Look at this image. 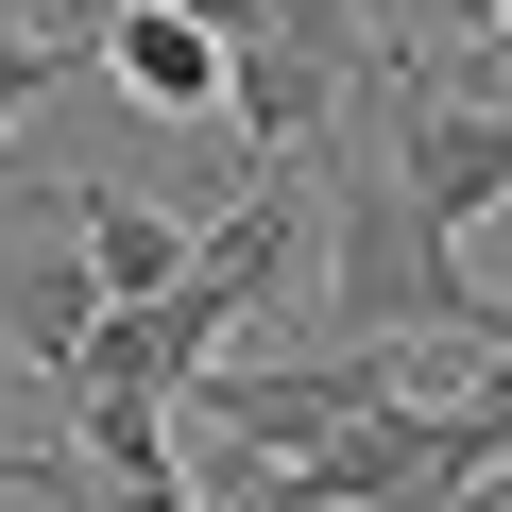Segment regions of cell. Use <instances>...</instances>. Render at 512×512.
Returning <instances> with one entry per match:
<instances>
[{
	"instance_id": "cell-1",
	"label": "cell",
	"mask_w": 512,
	"mask_h": 512,
	"mask_svg": "<svg viewBox=\"0 0 512 512\" xmlns=\"http://www.w3.org/2000/svg\"><path fill=\"white\" fill-rule=\"evenodd\" d=\"M325 308H342V342H495V274L393 188L376 120H342V154H325Z\"/></svg>"
},
{
	"instance_id": "cell-2",
	"label": "cell",
	"mask_w": 512,
	"mask_h": 512,
	"mask_svg": "<svg viewBox=\"0 0 512 512\" xmlns=\"http://www.w3.org/2000/svg\"><path fill=\"white\" fill-rule=\"evenodd\" d=\"M495 478H512V444H495L478 410H376V427H342V444H308V461L205 478V512H461V495H495Z\"/></svg>"
},
{
	"instance_id": "cell-3",
	"label": "cell",
	"mask_w": 512,
	"mask_h": 512,
	"mask_svg": "<svg viewBox=\"0 0 512 512\" xmlns=\"http://www.w3.org/2000/svg\"><path fill=\"white\" fill-rule=\"evenodd\" d=\"M359 120H376L393 188H410L461 256H478V222H512V103H478L461 69H410V52H393V69L359 86Z\"/></svg>"
},
{
	"instance_id": "cell-4",
	"label": "cell",
	"mask_w": 512,
	"mask_h": 512,
	"mask_svg": "<svg viewBox=\"0 0 512 512\" xmlns=\"http://www.w3.org/2000/svg\"><path fill=\"white\" fill-rule=\"evenodd\" d=\"M103 86L137 103V120H239V52L188 18V0H120V18H103Z\"/></svg>"
},
{
	"instance_id": "cell-5",
	"label": "cell",
	"mask_w": 512,
	"mask_h": 512,
	"mask_svg": "<svg viewBox=\"0 0 512 512\" xmlns=\"http://www.w3.org/2000/svg\"><path fill=\"white\" fill-rule=\"evenodd\" d=\"M291 274H308V188L274 171V188H256V205H222V222H205V256H188V308H205V325L239 342V325L274 308Z\"/></svg>"
},
{
	"instance_id": "cell-6",
	"label": "cell",
	"mask_w": 512,
	"mask_h": 512,
	"mask_svg": "<svg viewBox=\"0 0 512 512\" xmlns=\"http://www.w3.org/2000/svg\"><path fill=\"white\" fill-rule=\"evenodd\" d=\"M52 222L86 239V274H103L120 308L188 291V256H205V222H171V205H137V188H103V171H52Z\"/></svg>"
},
{
	"instance_id": "cell-7",
	"label": "cell",
	"mask_w": 512,
	"mask_h": 512,
	"mask_svg": "<svg viewBox=\"0 0 512 512\" xmlns=\"http://www.w3.org/2000/svg\"><path fill=\"white\" fill-rule=\"evenodd\" d=\"M103 308H120V291L86 274V239H35V256H0V342H18V359H35L52 393L86 376V342H103Z\"/></svg>"
},
{
	"instance_id": "cell-8",
	"label": "cell",
	"mask_w": 512,
	"mask_h": 512,
	"mask_svg": "<svg viewBox=\"0 0 512 512\" xmlns=\"http://www.w3.org/2000/svg\"><path fill=\"white\" fill-rule=\"evenodd\" d=\"M69 69H103V18H18V0H0V137H18Z\"/></svg>"
},
{
	"instance_id": "cell-9",
	"label": "cell",
	"mask_w": 512,
	"mask_h": 512,
	"mask_svg": "<svg viewBox=\"0 0 512 512\" xmlns=\"http://www.w3.org/2000/svg\"><path fill=\"white\" fill-rule=\"evenodd\" d=\"M393 35H444V52H478V35H512V0H393Z\"/></svg>"
},
{
	"instance_id": "cell-10",
	"label": "cell",
	"mask_w": 512,
	"mask_h": 512,
	"mask_svg": "<svg viewBox=\"0 0 512 512\" xmlns=\"http://www.w3.org/2000/svg\"><path fill=\"white\" fill-rule=\"evenodd\" d=\"M0 495H35V512H52V495H69V444H0Z\"/></svg>"
},
{
	"instance_id": "cell-11",
	"label": "cell",
	"mask_w": 512,
	"mask_h": 512,
	"mask_svg": "<svg viewBox=\"0 0 512 512\" xmlns=\"http://www.w3.org/2000/svg\"><path fill=\"white\" fill-rule=\"evenodd\" d=\"M461 410H478V427H495V444H512V342H495V359H478V393H461Z\"/></svg>"
},
{
	"instance_id": "cell-12",
	"label": "cell",
	"mask_w": 512,
	"mask_h": 512,
	"mask_svg": "<svg viewBox=\"0 0 512 512\" xmlns=\"http://www.w3.org/2000/svg\"><path fill=\"white\" fill-rule=\"evenodd\" d=\"M103 512H205V478H120Z\"/></svg>"
}]
</instances>
